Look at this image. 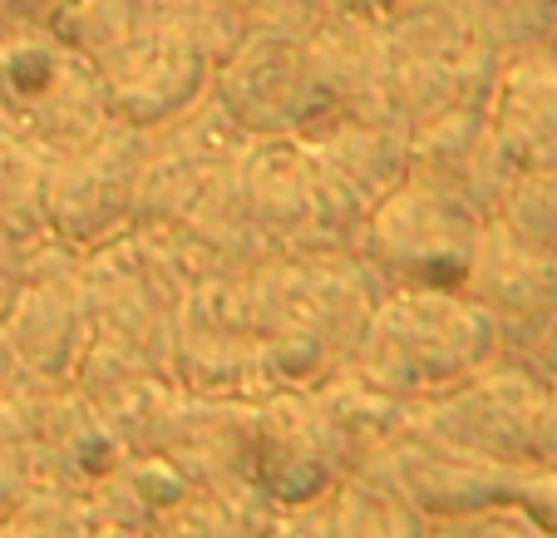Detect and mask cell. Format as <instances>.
I'll return each instance as SVG.
<instances>
[{
    "mask_svg": "<svg viewBox=\"0 0 557 538\" xmlns=\"http://www.w3.org/2000/svg\"><path fill=\"white\" fill-rule=\"evenodd\" d=\"M370 247L385 267L410 277L414 286L459 292L479 253L473 208L444 183H395L370 212Z\"/></svg>",
    "mask_w": 557,
    "mask_h": 538,
    "instance_id": "277c9868",
    "label": "cell"
},
{
    "mask_svg": "<svg viewBox=\"0 0 557 538\" xmlns=\"http://www.w3.org/2000/svg\"><path fill=\"white\" fill-rule=\"evenodd\" d=\"M79 331H85V311L79 302H70L64 286H25V296L5 317V341L50 376H64L79 356Z\"/></svg>",
    "mask_w": 557,
    "mask_h": 538,
    "instance_id": "8992f818",
    "label": "cell"
},
{
    "mask_svg": "<svg viewBox=\"0 0 557 538\" xmlns=\"http://www.w3.org/2000/svg\"><path fill=\"white\" fill-rule=\"evenodd\" d=\"M0 124L60 159L99 138L114 119L95 64L45 25H21L0 40Z\"/></svg>",
    "mask_w": 557,
    "mask_h": 538,
    "instance_id": "6da1fadb",
    "label": "cell"
},
{
    "mask_svg": "<svg viewBox=\"0 0 557 538\" xmlns=\"http://www.w3.org/2000/svg\"><path fill=\"white\" fill-rule=\"evenodd\" d=\"M54 154L0 124V228L15 237L45 228V183Z\"/></svg>",
    "mask_w": 557,
    "mask_h": 538,
    "instance_id": "52a82bcc",
    "label": "cell"
},
{
    "mask_svg": "<svg viewBox=\"0 0 557 538\" xmlns=\"http://www.w3.org/2000/svg\"><path fill=\"white\" fill-rule=\"evenodd\" d=\"M15 5H21V15H25L30 25H40L45 15H50L54 5H60V0H15Z\"/></svg>",
    "mask_w": 557,
    "mask_h": 538,
    "instance_id": "ba28073f",
    "label": "cell"
},
{
    "mask_svg": "<svg viewBox=\"0 0 557 538\" xmlns=\"http://www.w3.org/2000/svg\"><path fill=\"white\" fill-rule=\"evenodd\" d=\"M202 15H208V0L169 5V15L158 21V30L148 40H138L124 60L109 64L104 99H109V119L114 124H128L144 134V129L178 119L202 95L212 70L227 60L202 35Z\"/></svg>",
    "mask_w": 557,
    "mask_h": 538,
    "instance_id": "3957f363",
    "label": "cell"
},
{
    "mask_svg": "<svg viewBox=\"0 0 557 538\" xmlns=\"http://www.w3.org/2000/svg\"><path fill=\"white\" fill-rule=\"evenodd\" d=\"M494 317L459 302V292L414 286L375 311L366 337V376L389 391H434L484 366L494 351Z\"/></svg>",
    "mask_w": 557,
    "mask_h": 538,
    "instance_id": "7a4b0ae2",
    "label": "cell"
},
{
    "mask_svg": "<svg viewBox=\"0 0 557 538\" xmlns=\"http://www.w3.org/2000/svg\"><path fill=\"white\" fill-rule=\"evenodd\" d=\"M144 188V144L138 129L109 124L85 148H70L50 163L45 183V222L64 243H99L124 228Z\"/></svg>",
    "mask_w": 557,
    "mask_h": 538,
    "instance_id": "5b68a950",
    "label": "cell"
}]
</instances>
